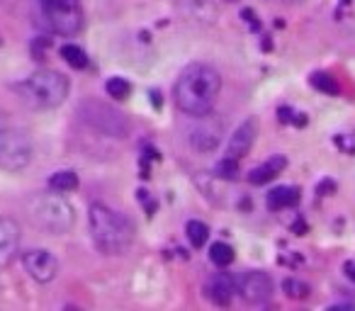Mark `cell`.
I'll return each instance as SVG.
<instances>
[{"label": "cell", "instance_id": "obj_1", "mask_svg": "<svg viewBox=\"0 0 355 311\" xmlns=\"http://www.w3.org/2000/svg\"><path fill=\"white\" fill-rule=\"evenodd\" d=\"M219 90L221 78L216 68L207 63H192L175 83V105L190 117H205L214 110Z\"/></svg>", "mask_w": 355, "mask_h": 311}, {"label": "cell", "instance_id": "obj_11", "mask_svg": "<svg viewBox=\"0 0 355 311\" xmlns=\"http://www.w3.org/2000/svg\"><path fill=\"white\" fill-rule=\"evenodd\" d=\"M258 137V119L256 117H248L246 122H241L236 127V132L232 134L229 139V146H227V159L234 161H241L248 151L253 148Z\"/></svg>", "mask_w": 355, "mask_h": 311}, {"label": "cell", "instance_id": "obj_7", "mask_svg": "<svg viewBox=\"0 0 355 311\" xmlns=\"http://www.w3.org/2000/svg\"><path fill=\"white\" fill-rule=\"evenodd\" d=\"M32 161V139L27 132L8 124L6 132L0 134V168L17 173L27 168Z\"/></svg>", "mask_w": 355, "mask_h": 311}, {"label": "cell", "instance_id": "obj_10", "mask_svg": "<svg viewBox=\"0 0 355 311\" xmlns=\"http://www.w3.org/2000/svg\"><path fill=\"white\" fill-rule=\"evenodd\" d=\"M22 263H25V270L30 272V277L37 282H52L59 275V261L44 248L25 253V261Z\"/></svg>", "mask_w": 355, "mask_h": 311}, {"label": "cell", "instance_id": "obj_26", "mask_svg": "<svg viewBox=\"0 0 355 311\" xmlns=\"http://www.w3.org/2000/svg\"><path fill=\"white\" fill-rule=\"evenodd\" d=\"M243 17H246V20H248V25H251V27H253V30H258V22H256V15H253V12H251V10H243Z\"/></svg>", "mask_w": 355, "mask_h": 311}, {"label": "cell", "instance_id": "obj_12", "mask_svg": "<svg viewBox=\"0 0 355 311\" xmlns=\"http://www.w3.org/2000/svg\"><path fill=\"white\" fill-rule=\"evenodd\" d=\"M20 245V226L12 219H0V270L10 265Z\"/></svg>", "mask_w": 355, "mask_h": 311}, {"label": "cell", "instance_id": "obj_2", "mask_svg": "<svg viewBox=\"0 0 355 311\" xmlns=\"http://www.w3.org/2000/svg\"><path fill=\"white\" fill-rule=\"evenodd\" d=\"M90 234L93 243L105 255H122L134 243V226L127 217L117 214L105 204L90 207Z\"/></svg>", "mask_w": 355, "mask_h": 311}, {"label": "cell", "instance_id": "obj_5", "mask_svg": "<svg viewBox=\"0 0 355 311\" xmlns=\"http://www.w3.org/2000/svg\"><path fill=\"white\" fill-rule=\"evenodd\" d=\"M30 214L39 226L52 234H68L76 224L73 207L61 194H41L30 202Z\"/></svg>", "mask_w": 355, "mask_h": 311}, {"label": "cell", "instance_id": "obj_14", "mask_svg": "<svg viewBox=\"0 0 355 311\" xmlns=\"http://www.w3.org/2000/svg\"><path fill=\"white\" fill-rule=\"evenodd\" d=\"M287 168V161H285V156H273L270 161H265L263 165H258V168H253L251 173H248V183L253 185H265L270 183L273 178H278L283 170Z\"/></svg>", "mask_w": 355, "mask_h": 311}, {"label": "cell", "instance_id": "obj_29", "mask_svg": "<svg viewBox=\"0 0 355 311\" xmlns=\"http://www.w3.org/2000/svg\"><path fill=\"white\" fill-rule=\"evenodd\" d=\"M0 3H3V0H0Z\"/></svg>", "mask_w": 355, "mask_h": 311}, {"label": "cell", "instance_id": "obj_20", "mask_svg": "<svg viewBox=\"0 0 355 311\" xmlns=\"http://www.w3.org/2000/svg\"><path fill=\"white\" fill-rule=\"evenodd\" d=\"M312 81V86L316 88V90L326 92V95H338V83H336L334 76H329V73H314V76L309 78Z\"/></svg>", "mask_w": 355, "mask_h": 311}, {"label": "cell", "instance_id": "obj_3", "mask_svg": "<svg viewBox=\"0 0 355 311\" xmlns=\"http://www.w3.org/2000/svg\"><path fill=\"white\" fill-rule=\"evenodd\" d=\"M17 95L32 110L59 108L68 95V78L52 68H41L17 86Z\"/></svg>", "mask_w": 355, "mask_h": 311}, {"label": "cell", "instance_id": "obj_6", "mask_svg": "<svg viewBox=\"0 0 355 311\" xmlns=\"http://www.w3.org/2000/svg\"><path fill=\"white\" fill-rule=\"evenodd\" d=\"M78 117L88 124V127H93L95 132H103L108 137H117L124 139L129 134V122L122 112H114L110 105L98 100H85L78 108Z\"/></svg>", "mask_w": 355, "mask_h": 311}, {"label": "cell", "instance_id": "obj_27", "mask_svg": "<svg viewBox=\"0 0 355 311\" xmlns=\"http://www.w3.org/2000/svg\"><path fill=\"white\" fill-rule=\"evenodd\" d=\"M275 3H283V6H302L304 0H275Z\"/></svg>", "mask_w": 355, "mask_h": 311}, {"label": "cell", "instance_id": "obj_19", "mask_svg": "<svg viewBox=\"0 0 355 311\" xmlns=\"http://www.w3.org/2000/svg\"><path fill=\"white\" fill-rule=\"evenodd\" d=\"M61 59L71 68H85L88 66L85 51H83L81 46H76V44H63L61 46Z\"/></svg>", "mask_w": 355, "mask_h": 311}, {"label": "cell", "instance_id": "obj_17", "mask_svg": "<svg viewBox=\"0 0 355 311\" xmlns=\"http://www.w3.org/2000/svg\"><path fill=\"white\" fill-rule=\"evenodd\" d=\"M210 261L214 263L216 268H227L234 263V248L229 243H224V241H219V243H212L210 248Z\"/></svg>", "mask_w": 355, "mask_h": 311}, {"label": "cell", "instance_id": "obj_24", "mask_svg": "<svg viewBox=\"0 0 355 311\" xmlns=\"http://www.w3.org/2000/svg\"><path fill=\"white\" fill-rule=\"evenodd\" d=\"M343 270H345V275H348V280L355 282V261H348V263H345Z\"/></svg>", "mask_w": 355, "mask_h": 311}, {"label": "cell", "instance_id": "obj_28", "mask_svg": "<svg viewBox=\"0 0 355 311\" xmlns=\"http://www.w3.org/2000/svg\"><path fill=\"white\" fill-rule=\"evenodd\" d=\"M6 127H8V122H6V117H3V112H0V134L6 132Z\"/></svg>", "mask_w": 355, "mask_h": 311}, {"label": "cell", "instance_id": "obj_13", "mask_svg": "<svg viewBox=\"0 0 355 311\" xmlns=\"http://www.w3.org/2000/svg\"><path fill=\"white\" fill-rule=\"evenodd\" d=\"M205 292L216 306H227V304H232V299H234V292H236V280H234L232 275H227V272H216L214 277H210V280H207Z\"/></svg>", "mask_w": 355, "mask_h": 311}, {"label": "cell", "instance_id": "obj_22", "mask_svg": "<svg viewBox=\"0 0 355 311\" xmlns=\"http://www.w3.org/2000/svg\"><path fill=\"white\" fill-rule=\"evenodd\" d=\"M283 290H285V294H287L290 299H307L309 292H312V290H309V285L294 280V277H290V280L283 282Z\"/></svg>", "mask_w": 355, "mask_h": 311}, {"label": "cell", "instance_id": "obj_18", "mask_svg": "<svg viewBox=\"0 0 355 311\" xmlns=\"http://www.w3.org/2000/svg\"><path fill=\"white\" fill-rule=\"evenodd\" d=\"M185 234H187V241L192 243V248H202V245L207 243V239H210V229H207V224H202V221H197V219L187 221Z\"/></svg>", "mask_w": 355, "mask_h": 311}, {"label": "cell", "instance_id": "obj_25", "mask_svg": "<svg viewBox=\"0 0 355 311\" xmlns=\"http://www.w3.org/2000/svg\"><path fill=\"white\" fill-rule=\"evenodd\" d=\"M316 192H319V194H324V192H334V183H329V180H326V183H321L319 188H316Z\"/></svg>", "mask_w": 355, "mask_h": 311}, {"label": "cell", "instance_id": "obj_23", "mask_svg": "<svg viewBox=\"0 0 355 311\" xmlns=\"http://www.w3.org/2000/svg\"><path fill=\"white\" fill-rule=\"evenodd\" d=\"M216 175L224 180H234L239 175V161L234 159H224L219 165H216Z\"/></svg>", "mask_w": 355, "mask_h": 311}, {"label": "cell", "instance_id": "obj_15", "mask_svg": "<svg viewBox=\"0 0 355 311\" xmlns=\"http://www.w3.org/2000/svg\"><path fill=\"white\" fill-rule=\"evenodd\" d=\"M299 188H292V185H280V188L270 190L268 194V210L280 212V210H290V207H297L299 204Z\"/></svg>", "mask_w": 355, "mask_h": 311}, {"label": "cell", "instance_id": "obj_9", "mask_svg": "<svg viewBox=\"0 0 355 311\" xmlns=\"http://www.w3.org/2000/svg\"><path fill=\"white\" fill-rule=\"evenodd\" d=\"M221 137H224V122H221L216 114H205V117H200V124L195 127V132H192V146H195V151L200 153H210L214 151L216 146H219Z\"/></svg>", "mask_w": 355, "mask_h": 311}, {"label": "cell", "instance_id": "obj_8", "mask_svg": "<svg viewBox=\"0 0 355 311\" xmlns=\"http://www.w3.org/2000/svg\"><path fill=\"white\" fill-rule=\"evenodd\" d=\"M236 292L248 304H263V301H268L273 297V280H270L268 272L251 270L241 275V280L236 282Z\"/></svg>", "mask_w": 355, "mask_h": 311}, {"label": "cell", "instance_id": "obj_16", "mask_svg": "<svg viewBox=\"0 0 355 311\" xmlns=\"http://www.w3.org/2000/svg\"><path fill=\"white\" fill-rule=\"evenodd\" d=\"M49 188L54 192H71V190L78 188V175L71 173V170H61V173H54L49 178Z\"/></svg>", "mask_w": 355, "mask_h": 311}, {"label": "cell", "instance_id": "obj_21", "mask_svg": "<svg viewBox=\"0 0 355 311\" xmlns=\"http://www.w3.org/2000/svg\"><path fill=\"white\" fill-rule=\"evenodd\" d=\"M105 90H108V95L114 97V100H127L129 92H132V86H129V81H124V78H110V81L105 83Z\"/></svg>", "mask_w": 355, "mask_h": 311}, {"label": "cell", "instance_id": "obj_4", "mask_svg": "<svg viewBox=\"0 0 355 311\" xmlns=\"http://www.w3.org/2000/svg\"><path fill=\"white\" fill-rule=\"evenodd\" d=\"M37 20L54 34L71 37L81 32L83 10L78 0H34Z\"/></svg>", "mask_w": 355, "mask_h": 311}]
</instances>
